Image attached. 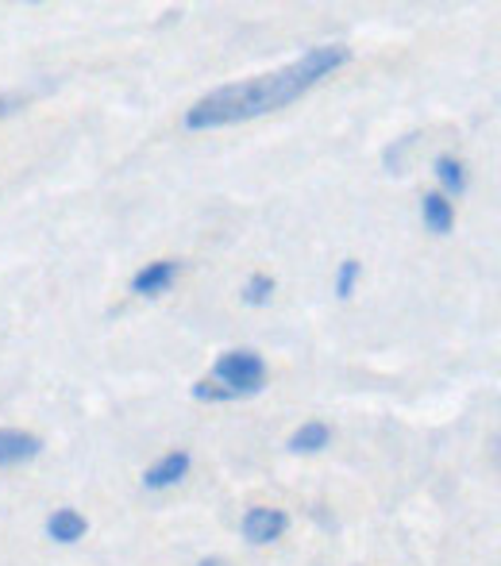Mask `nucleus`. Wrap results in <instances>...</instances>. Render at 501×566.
<instances>
[{
  "instance_id": "6e6552de",
  "label": "nucleus",
  "mask_w": 501,
  "mask_h": 566,
  "mask_svg": "<svg viewBox=\"0 0 501 566\" xmlns=\"http://www.w3.org/2000/svg\"><path fill=\"white\" fill-rule=\"evenodd\" d=\"M420 217H425V228L432 235H448L451 224H456V205L443 193H425L420 197Z\"/></svg>"
},
{
  "instance_id": "423d86ee",
  "label": "nucleus",
  "mask_w": 501,
  "mask_h": 566,
  "mask_svg": "<svg viewBox=\"0 0 501 566\" xmlns=\"http://www.w3.org/2000/svg\"><path fill=\"white\" fill-rule=\"evenodd\" d=\"M43 451V440L20 428H0V467H20Z\"/></svg>"
},
{
  "instance_id": "39448f33",
  "label": "nucleus",
  "mask_w": 501,
  "mask_h": 566,
  "mask_svg": "<svg viewBox=\"0 0 501 566\" xmlns=\"http://www.w3.org/2000/svg\"><path fill=\"white\" fill-rule=\"evenodd\" d=\"M189 467H194V459H189V451H170L163 454V459L155 462V467H147V474H143V490H170V485H178L181 478L189 474Z\"/></svg>"
},
{
  "instance_id": "f8f14e48",
  "label": "nucleus",
  "mask_w": 501,
  "mask_h": 566,
  "mask_svg": "<svg viewBox=\"0 0 501 566\" xmlns=\"http://www.w3.org/2000/svg\"><path fill=\"white\" fill-rule=\"evenodd\" d=\"M359 274H363V262H355V259H344L340 262V274H336V297L340 301H347L355 293V282H359Z\"/></svg>"
},
{
  "instance_id": "20e7f679",
  "label": "nucleus",
  "mask_w": 501,
  "mask_h": 566,
  "mask_svg": "<svg viewBox=\"0 0 501 566\" xmlns=\"http://www.w3.org/2000/svg\"><path fill=\"white\" fill-rule=\"evenodd\" d=\"M174 282H178V262L158 259V262H147V266L132 277V293L135 297H163Z\"/></svg>"
},
{
  "instance_id": "0eeeda50",
  "label": "nucleus",
  "mask_w": 501,
  "mask_h": 566,
  "mask_svg": "<svg viewBox=\"0 0 501 566\" xmlns=\"http://www.w3.org/2000/svg\"><path fill=\"white\" fill-rule=\"evenodd\" d=\"M90 532V521H85L77 509H54L51 521H46V536L54 544H77V539Z\"/></svg>"
},
{
  "instance_id": "9b49d317",
  "label": "nucleus",
  "mask_w": 501,
  "mask_h": 566,
  "mask_svg": "<svg viewBox=\"0 0 501 566\" xmlns=\"http://www.w3.org/2000/svg\"><path fill=\"white\" fill-rule=\"evenodd\" d=\"M240 297H243V305H251V308L267 305V301L274 297V277H270V274H251Z\"/></svg>"
},
{
  "instance_id": "f03ea898",
  "label": "nucleus",
  "mask_w": 501,
  "mask_h": 566,
  "mask_svg": "<svg viewBox=\"0 0 501 566\" xmlns=\"http://www.w3.org/2000/svg\"><path fill=\"white\" fill-rule=\"evenodd\" d=\"M267 386V358L259 350H225L212 366V378L194 381V401H240V397H254Z\"/></svg>"
},
{
  "instance_id": "7ed1b4c3",
  "label": "nucleus",
  "mask_w": 501,
  "mask_h": 566,
  "mask_svg": "<svg viewBox=\"0 0 501 566\" xmlns=\"http://www.w3.org/2000/svg\"><path fill=\"white\" fill-rule=\"evenodd\" d=\"M285 528H290V516H285L282 509L254 505V509H248V516H243V539H248V544H254V547L282 539Z\"/></svg>"
},
{
  "instance_id": "9d476101",
  "label": "nucleus",
  "mask_w": 501,
  "mask_h": 566,
  "mask_svg": "<svg viewBox=\"0 0 501 566\" xmlns=\"http://www.w3.org/2000/svg\"><path fill=\"white\" fill-rule=\"evenodd\" d=\"M432 174H436V181H440L448 193H463L467 189V170H463V163H459L456 155H436L432 158Z\"/></svg>"
},
{
  "instance_id": "f257e3e1",
  "label": "nucleus",
  "mask_w": 501,
  "mask_h": 566,
  "mask_svg": "<svg viewBox=\"0 0 501 566\" xmlns=\"http://www.w3.org/2000/svg\"><path fill=\"white\" fill-rule=\"evenodd\" d=\"M347 62H352V46H344V43L313 46V51H305L298 62L274 70V74L212 90L209 97H201L194 108H186V127L189 132H212V127L243 124V119L278 113V108L293 105L301 93H309L316 82L336 74Z\"/></svg>"
},
{
  "instance_id": "1a4fd4ad",
  "label": "nucleus",
  "mask_w": 501,
  "mask_h": 566,
  "mask_svg": "<svg viewBox=\"0 0 501 566\" xmlns=\"http://www.w3.org/2000/svg\"><path fill=\"white\" fill-rule=\"evenodd\" d=\"M332 443V428L324 424V420H309V424L293 428V436L285 440V448H290L293 454H316L324 451Z\"/></svg>"
},
{
  "instance_id": "ddd939ff",
  "label": "nucleus",
  "mask_w": 501,
  "mask_h": 566,
  "mask_svg": "<svg viewBox=\"0 0 501 566\" xmlns=\"http://www.w3.org/2000/svg\"><path fill=\"white\" fill-rule=\"evenodd\" d=\"M20 105H23L20 97H0V119H4V116H12V113H15V108H20Z\"/></svg>"
},
{
  "instance_id": "4468645a",
  "label": "nucleus",
  "mask_w": 501,
  "mask_h": 566,
  "mask_svg": "<svg viewBox=\"0 0 501 566\" xmlns=\"http://www.w3.org/2000/svg\"><path fill=\"white\" fill-rule=\"evenodd\" d=\"M197 566H232V563H228V559H217V555H212V559H201Z\"/></svg>"
}]
</instances>
